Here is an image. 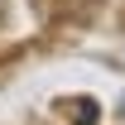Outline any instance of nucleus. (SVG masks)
<instances>
[{
    "mask_svg": "<svg viewBox=\"0 0 125 125\" xmlns=\"http://www.w3.org/2000/svg\"><path fill=\"white\" fill-rule=\"evenodd\" d=\"M72 111H77V115H72L77 125H96V101H92V96H82V101H77Z\"/></svg>",
    "mask_w": 125,
    "mask_h": 125,
    "instance_id": "nucleus-1",
    "label": "nucleus"
}]
</instances>
